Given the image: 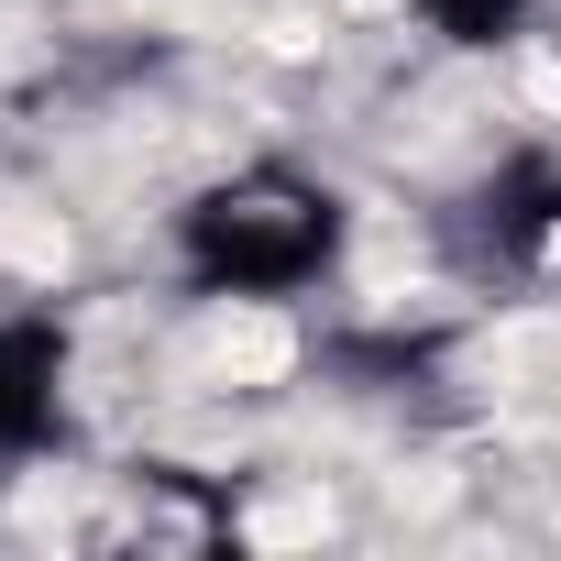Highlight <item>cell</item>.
<instances>
[{
  "label": "cell",
  "mask_w": 561,
  "mask_h": 561,
  "mask_svg": "<svg viewBox=\"0 0 561 561\" xmlns=\"http://www.w3.org/2000/svg\"><path fill=\"white\" fill-rule=\"evenodd\" d=\"M342 264V187L287 165V154H253L231 176H209L187 209H176V275L198 298H298Z\"/></svg>",
  "instance_id": "6da1fadb"
},
{
  "label": "cell",
  "mask_w": 561,
  "mask_h": 561,
  "mask_svg": "<svg viewBox=\"0 0 561 561\" xmlns=\"http://www.w3.org/2000/svg\"><path fill=\"white\" fill-rule=\"evenodd\" d=\"M67 440V331L45 309H0V462Z\"/></svg>",
  "instance_id": "3957f363"
},
{
  "label": "cell",
  "mask_w": 561,
  "mask_h": 561,
  "mask_svg": "<svg viewBox=\"0 0 561 561\" xmlns=\"http://www.w3.org/2000/svg\"><path fill=\"white\" fill-rule=\"evenodd\" d=\"M462 253L495 275V287H539L561 298V154L550 144H517L473 176L462 198Z\"/></svg>",
  "instance_id": "7a4b0ae2"
},
{
  "label": "cell",
  "mask_w": 561,
  "mask_h": 561,
  "mask_svg": "<svg viewBox=\"0 0 561 561\" xmlns=\"http://www.w3.org/2000/svg\"><path fill=\"white\" fill-rule=\"evenodd\" d=\"M528 12H539V0H419V23H430L440 45H462V56L517 45V34H528Z\"/></svg>",
  "instance_id": "277c9868"
}]
</instances>
